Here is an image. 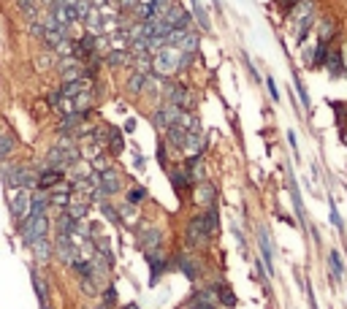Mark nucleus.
<instances>
[{
    "mask_svg": "<svg viewBox=\"0 0 347 309\" xmlns=\"http://www.w3.org/2000/svg\"><path fill=\"white\" fill-rule=\"evenodd\" d=\"M90 87H93L90 79H76V82H63L60 84V93H63V98H76V95H82Z\"/></svg>",
    "mask_w": 347,
    "mask_h": 309,
    "instance_id": "nucleus-30",
    "label": "nucleus"
},
{
    "mask_svg": "<svg viewBox=\"0 0 347 309\" xmlns=\"http://www.w3.org/2000/svg\"><path fill=\"white\" fill-rule=\"evenodd\" d=\"M190 198H193V204L198 206L201 212L209 209V206H217V198H220L217 185H214L212 179H201L198 185H195V190L190 192Z\"/></svg>",
    "mask_w": 347,
    "mask_h": 309,
    "instance_id": "nucleus-11",
    "label": "nucleus"
},
{
    "mask_svg": "<svg viewBox=\"0 0 347 309\" xmlns=\"http://www.w3.org/2000/svg\"><path fill=\"white\" fill-rule=\"evenodd\" d=\"M171 3H174V0H152V11H155V17H163V14L168 11Z\"/></svg>",
    "mask_w": 347,
    "mask_h": 309,
    "instance_id": "nucleus-49",
    "label": "nucleus"
},
{
    "mask_svg": "<svg viewBox=\"0 0 347 309\" xmlns=\"http://www.w3.org/2000/svg\"><path fill=\"white\" fill-rule=\"evenodd\" d=\"M119 304V293L114 285H106L100 290V309H114Z\"/></svg>",
    "mask_w": 347,
    "mask_h": 309,
    "instance_id": "nucleus-40",
    "label": "nucleus"
},
{
    "mask_svg": "<svg viewBox=\"0 0 347 309\" xmlns=\"http://www.w3.org/2000/svg\"><path fill=\"white\" fill-rule=\"evenodd\" d=\"M30 252H33V258H36V263H52L54 261V241L49 239V236H41V239H36L33 244H30Z\"/></svg>",
    "mask_w": 347,
    "mask_h": 309,
    "instance_id": "nucleus-14",
    "label": "nucleus"
},
{
    "mask_svg": "<svg viewBox=\"0 0 347 309\" xmlns=\"http://www.w3.org/2000/svg\"><path fill=\"white\" fill-rule=\"evenodd\" d=\"M46 103L52 106V109H60V103H63V93H60V90H49Z\"/></svg>",
    "mask_w": 347,
    "mask_h": 309,
    "instance_id": "nucleus-50",
    "label": "nucleus"
},
{
    "mask_svg": "<svg viewBox=\"0 0 347 309\" xmlns=\"http://www.w3.org/2000/svg\"><path fill=\"white\" fill-rule=\"evenodd\" d=\"M212 287L217 290V301H220V307H225V309H233V307H236V293L231 290V285H225L223 280H214Z\"/></svg>",
    "mask_w": 347,
    "mask_h": 309,
    "instance_id": "nucleus-29",
    "label": "nucleus"
},
{
    "mask_svg": "<svg viewBox=\"0 0 347 309\" xmlns=\"http://www.w3.org/2000/svg\"><path fill=\"white\" fill-rule=\"evenodd\" d=\"M345 73H347V49H345Z\"/></svg>",
    "mask_w": 347,
    "mask_h": 309,
    "instance_id": "nucleus-58",
    "label": "nucleus"
},
{
    "mask_svg": "<svg viewBox=\"0 0 347 309\" xmlns=\"http://www.w3.org/2000/svg\"><path fill=\"white\" fill-rule=\"evenodd\" d=\"M117 212H119V222H122V225H133V222H139V206L128 204V201H119Z\"/></svg>",
    "mask_w": 347,
    "mask_h": 309,
    "instance_id": "nucleus-35",
    "label": "nucleus"
},
{
    "mask_svg": "<svg viewBox=\"0 0 347 309\" xmlns=\"http://www.w3.org/2000/svg\"><path fill=\"white\" fill-rule=\"evenodd\" d=\"M288 190H290V198H293V206H296V214H299V220L304 222L306 214H304V204H301V192H299V182H296V176L290 174L288 176Z\"/></svg>",
    "mask_w": 347,
    "mask_h": 309,
    "instance_id": "nucleus-38",
    "label": "nucleus"
},
{
    "mask_svg": "<svg viewBox=\"0 0 347 309\" xmlns=\"http://www.w3.org/2000/svg\"><path fill=\"white\" fill-rule=\"evenodd\" d=\"M328 206H331V225H334L336 231H342V217H339V212H336L334 201H328Z\"/></svg>",
    "mask_w": 347,
    "mask_h": 309,
    "instance_id": "nucleus-52",
    "label": "nucleus"
},
{
    "mask_svg": "<svg viewBox=\"0 0 347 309\" xmlns=\"http://www.w3.org/2000/svg\"><path fill=\"white\" fill-rule=\"evenodd\" d=\"M336 33H339V27H336L334 19H323V22L318 24V41L320 44H328L331 47V41L336 38Z\"/></svg>",
    "mask_w": 347,
    "mask_h": 309,
    "instance_id": "nucleus-34",
    "label": "nucleus"
},
{
    "mask_svg": "<svg viewBox=\"0 0 347 309\" xmlns=\"http://www.w3.org/2000/svg\"><path fill=\"white\" fill-rule=\"evenodd\" d=\"M231 231H233V236H236V239H239V244H241V247L247 244V241H244V234H241V231H239V225H231Z\"/></svg>",
    "mask_w": 347,
    "mask_h": 309,
    "instance_id": "nucleus-57",
    "label": "nucleus"
},
{
    "mask_svg": "<svg viewBox=\"0 0 347 309\" xmlns=\"http://www.w3.org/2000/svg\"><path fill=\"white\" fill-rule=\"evenodd\" d=\"M182 166H185V168H187V171H190V174H193L198 182H201V179H206V168H204L206 160H204V152H193V155H187V158L182 160Z\"/></svg>",
    "mask_w": 347,
    "mask_h": 309,
    "instance_id": "nucleus-26",
    "label": "nucleus"
},
{
    "mask_svg": "<svg viewBox=\"0 0 347 309\" xmlns=\"http://www.w3.org/2000/svg\"><path fill=\"white\" fill-rule=\"evenodd\" d=\"M65 212H68V214H71L76 222H82V220H87V217H90V204H87V201H82V198H76V195H73V198H71V204L65 206Z\"/></svg>",
    "mask_w": 347,
    "mask_h": 309,
    "instance_id": "nucleus-32",
    "label": "nucleus"
},
{
    "mask_svg": "<svg viewBox=\"0 0 347 309\" xmlns=\"http://www.w3.org/2000/svg\"><path fill=\"white\" fill-rule=\"evenodd\" d=\"M258 247H260V261H263L266 271H269V277H274V247H271L266 228H258Z\"/></svg>",
    "mask_w": 347,
    "mask_h": 309,
    "instance_id": "nucleus-15",
    "label": "nucleus"
},
{
    "mask_svg": "<svg viewBox=\"0 0 347 309\" xmlns=\"http://www.w3.org/2000/svg\"><path fill=\"white\" fill-rule=\"evenodd\" d=\"M100 214H103V217H106V220L109 222H114V225H122V222H119V212H117V204H112V201H100Z\"/></svg>",
    "mask_w": 347,
    "mask_h": 309,
    "instance_id": "nucleus-43",
    "label": "nucleus"
},
{
    "mask_svg": "<svg viewBox=\"0 0 347 309\" xmlns=\"http://www.w3.org/2000/svg\"><path fill=\"white\" fill-rule=\"evenodd\" d=\"M73 192L71 190H60V192H49V204H52V209H65V206L71 204Z\"/></svg>",
    "mask_w": 347,
    "mask_h": 309,
    "instance_id": "nucleus-42",
    "label": "nucleus"
},
{
    "mask_svg": "<svg viewBox=\"0 0 347 309\" xmlns=\"http://www.w3.org/2000/svg\"><path fill=\"white\" fill-rule=\"evenodd\" d=\"M133 234H136V247L139 250H160L165 247V234L163 228L155 225V222H147V220H139L133 222Z\"/></svg>",
    "mask_w": 347,
    "mask_h": 309,
    "instance_id": "nucleus-4",
    "label": "nucleus"
},
{
    "mask_svg": "<svg viewBox=\"0 0 347 309\" xmlns=\"http://www.w3.org/2000/svg\"><path fill=\"white\" fill-rule=\"evenodd\" d=\"M293 84H296V93H299V100H301V106H304V109L309 111V109H312V100H309V93H306L304 82H301L299 76H293Z\"/></svg>",
    "mask_w": 347,
    "mask_h": 309,
    "instance_id": "nucleus-46",
    "label": "nucleus"
},
{
    "mask_svg": "<svg viewBox=\"0 0 347 309\" xmlns=\"http://www.w3.org/2000/svg\"><path fill=\"white\" fill-rule=\"evenodd\" d=\"M144 258H147V266H149V287L158 285L168 271H177L171 255L165 252V247H160V250H147V252H144Z\"/></svg>",
    "mask_w": 347,
    "mask_h": 309,
    "instance_id": "nucleus-5",
    "label": "nucleus"
},
{
    "mask_svg": "<svg viewBox=\"0 0 347 309\" xmlns=\"http://www.w3.org/2000/svg\"><path fill=\"white\" fill-rule=\"evenodd\" d=\"M325 71H328L331 79H339L345 76V52L342 49H328V57H325Z\"/></svg>",
    "mask_w": 347,
    "mask_h": 309,
    "instance_id": "nucleus-22",
    "label": "nucleus"
},
{
    "mask_svg": "<svg viewBox=\"0 0 347 309\" xmlns=\"http://www.w3.org/2000/svg\"><path fill=\"white\" fill-rule=\"evenodd\" d=\"M8 212H11L14 222H22L30 214V190H24V187L14 190L11 198H8Z\"/></svg>",
    "mask_w": 347,
    "mask_h": 309,
    "instance_id": "nucleus-13",
    "label": "nucleus"
},
{
    "mask_svg": "<svg viewBox=\"0 0 347 309\" xmlns=\"http://www.w3.org/2000/svg\"><path fill=\"white\" fill-rule=\"evenodd\" d=\"M171 261H174V268H177L179 274L185 277L187 282H201L204 280V261H201L198 252H190V250H177L174 255H171Z\"/></svg>",
    "mask_w": 347,
    "mask_h": 309,
    "instance_id": "nucleus-3",
    "label": "nucleus"
},
{
    "mask_svg": "<svg viewBox=\"0 0 347 309\" xmlns=\"http://www.w3.org/2000/svg\"><path fill=\"white\" fill-rule=\"evenodd\" d=\"M106 152L112 155V158H119V155L125 152V136H122L119 128H112V139H109V144H106Z\"/></svg>",
    "mask_w": 347,
    "mask_h": 309,
    "instance_id": "nucleus-37",
    "label": "nucleus"
},
{
    "mask_svg": "<svg viewBox=\"0 0 347 309\" xmlns=\"http://www.w3.org/2000/svg\"><path fill=\"white\" fill-rule=\"evenodd\" d=\"M57 54L52 52V49H44V52L36 54V60H33V65H36V71H52L54 65H57Z\"/></svg>",
    "mask_w": 347,
    "mask_h": 309,
    "instance_id": "nucleus-36",
    "label": "nucleus"
},
{
    "mask_svg": "<svg viewBox=\"0 0 347 309\" xmlns=\"http://www.w3.org/2000/svg\"><path fill=\"white\" fill-rule=\"evenodd\" d=\"M185 139H187V130L182 125H171L163 130V141L168 144L171 152H185Z\"/></svg>",
    "mask_w": 347,
    "mask_h": 309,
    "instance_id": "nucleus-19",
    "label": "nucleus"
},
{
    "mask_svg": "<svg viewBox=\"0 0 347 309\" xmlns=\"http://www.w3.org/2000/svg\"><path fill=\"white\" fill-rule=\"evenodd\" d=\"M190 3H193V6H201V0H190Z\"/></svg>",
    "mask_w": 347,
    "mask_h": 309,
    "instance_id": "nucleus-59",
    "label": "nucleus"
},
{
    "mask_svg": "<svg viewBox=\"0 0 347 309\" xmlns=\"http://www.w3.org/2000/svg\"><path fill=\"white\" fill-rule=\"evenodd\" d=\"M54 71H57L60 82H76V79H87L84 76V63L82 60H76L71 54V57H60L57 65H54Z\"/></svg>",
    "mask_w": 347,
    "mask_h": 309,
    "instance_id": "nucleus-12",
    "label": "nucleus"
},
{
    "mask_svg": "<svg viewBox=\"0 0 347 309\" xmlns=\"http://www.w3.org/2000/svg\"><path fill=\"white\" fill-rule=\"evenodd\" d=\"M17 146H19V139H17V133H14V130L0 133V163H6L14 152H17Z\"/></svg>",
    "mask_w": 347,
    "mask_h": 309,
    "instance_id": "nucleus-28",
    "label": "nucleus"
},
{
    "mask_svg": "<svg viewBox=\"0 0 347 309\" xmlns=\"http://www.w3.org/2000/svg\"><path fill=\"white\" fill-rule=\"evenodd\" d=\"M84 119H87V114H79V111H65V114H60L54 130H57V133H73L76 128H82V125H84Z\"/></svg>",
    "mask_w": 347,
    "mask_h": 309,
    "instance_id": "nucleus-18",
    "label": "nucleus"
},
{
    "mask_svg": "<svg viewBox=\"0 0 347 309\" xmlns=\"http://www.w3.org/2000/svg\"><path fill=\"white\" fill-rule=\"evenodd\" d=\"M201 214V222H204V231L209 239H214V236L220 234V209L217 206H209V209L198 212Z\"/></svg>",
    "mask_w": 347,
    "mask_h": 309,
    "instance_id": "nucleus-23",
    "label": "nucleus"
},
{
    "mask_svg": "<svg viewBox=\"0 0 347 309\" xmlns=\"http://www.w3.org/2000/svg\"><path fill=\"white\" fill-rule=\"evenodd\" d=\"M328 266H331V274H334L336 280H342V277H345V261H342V255L336 250L328 252Z\"/></svg>",
    "mask_w": 347,
    "mask_h": 309,
    "instance_id": "nucleus-44",
    "label": "nucleus"
},
{
    "mask_svg": "<svg viewBox=\"0 0 347 309\" xmlns=\"http://www.w3.org/2000/svg\"><path fill=\"white\" fill-rule=\"evenodd\" d=\"M160 98H163L165 103H174V106L187 109V111H193V103H195L190 87L177 82V79H163V93H160Z\"/></svg>",
    "mask_w": 347,
    "mask_h": 309,
    "instance_id": "nucleus-6",
    "label": "nucleus"
},
{
    "mask_svg": "<svg viewBox=\"0 0 347 309\" xmlns=\"http://www.w3.org/2000/svg\"><path fill=\"white\" fill-rule=\"evenodd\" d=\"M133 166H136L139 171H144V168H147V158H144L141 152H133Z\"/></svg>",
    "mask_w": 347,
    "mask_h": 309,
    "instance_id": "nucleus-53",
    "label": "nucleus"
},
{
    "mask_svg": "<svg viewBox=\"0 0 347 309\" xmlns=\"http://www.w3.org/2000/svg\"><path fill=\"white\" fill-rule=\"evenodd\" d=\"M149 198V190L144 185H139V182H130L128 187H125V201L133 206H144Z\"/></svg>",
    "mask_w": 347,
    "mask_h": 309,
    "instance_id": "nucleus-27",
    "label": "nucleus"
},
{
    "mask_svg": "<svg viewBox=\"0 0 347 309\" xmlns=\"http://www.w3.org/2000/svg\"><path fill=\"white\" fill-rule=\"evenodd\" d=\"M198 44H201V35H198V30H185L182 33V38H179V44H177V49L179 52H195L198 54Z\"/></svg>",
    "mask_w": 347,
    "mask_h": 309,
    "instance_id": "nucleus-31",
    "label": "nucleus"
},
{
    "mask_svg": "<svg viewBox=\"0 0 347 309\" xmlns=\"http://www.w3.org/2000/svg\"><path fill=\"white\" fill-rule=\"evenodd\" d=\"M130 63H133L130 49H109L103 54V65H109V68H130Z\"/></svg>",
    "mask_w": 347,
    "mask_h": 309,
    "instance_id": "nucleus-20",
    "label": "nucleus"
},
{
    "mask_svg": "<svg viewBox=\"0 0 347 309\" xmlns=\"http://www.w3.org/2000/svg\"><path fill=\"white\" fill-rule=\"evenodd\" d=\"M155 160H158V166L163 171L171 168V149H168V144H165L163 139L158 141V146H155Z\"/></svg>",
    "mask_w": 347,
    "mask_h": 309,
    "instance_id": "nucleus-41",
    "label": "nucleus"
},
{
    "mask_svg": "<svg viewBox=\"0 0 347 309\" xmlns=\"http://www.w3.org/2000/svg\"><path fill=\"white\" fill-rule=\"evenodd\" d=\"M63 179H68V174L60 171V168H46V166L38 168V187H41V190H52V187Z\"/></svg>",
    "mask_w": 347,
    "mask_h": 309,
    "instance_id": "nucleus-24",
    "label": "nucleus"
},
{
    "mask_svg": "<svg viewBox=\"0 0 347 309\" xmlns=\"http://www.w3.org/2000/svg\"><path fill=\"white\" fill-rule=\"evenodd\" d=\"M79 287H82V293H84V296H90V298L100 296V287L95 285V280H79Z\"/></svg>",
    "mask_w": 347,
    "mask_h": 309,
    "instance_id": "nucleus-48",
    "label": "nucleus"
},
{
    "mask_svg": "<svg viewBox=\"0 0 347 309\" xmlns=\"http://www.w3.org/2000/svg\"><path fill=\"white\" fill-rule=\"evenodd\" d=\"M17 6H19V11L24 14V19H30V22H33V19H38V0H17Z\"/></svg>",
    "mask_w": 347,
    "mask_h": 309,
    "instance_id": "nucleus-45",
    "label": "nucleus"
},
{
    "mask_svg": "<svg viewBox=\"0 0 347 309\" xmlns=\"http://www.w3.org/2000/svg\"><path fill=\"white\" fill-rule=\"evenodd\" d=\"M193 17L198 19V27L201 30H212V22H209V14H206L204 6H193Z\"/></svg>",
    "mask_w": 347,
    "mask_h": 309,
    "instance_id": "nucleus-47",
    "label": "nucleus"
},
{
    "mask_svg": "<svg viewBox=\"0 0 347 309\" xmlns=\"http://www.w3.org/2000/svg\"><path fill=\"white\" fill-rule=\"evenodd\" d=\"M182 111H187V109H179V106H174V103H165V100H160V103L152 109V114H149V122H152L155 128L163 133L165 128H171V125H179V119H182Z\"/></svg>",
    "mask_w": 347,
    "mask_h": 309,
    "instance_id": "nucleus-9",
    "label": "nucleus"
},
{
    "mask_svg": "<svg viewBox=\"0 0 347 309\" xmlns=\"http://www.w3.org/2000/svg\"><path fill=\"white\" fill-rule=\"evenodd\" d=\"M288 144L293 146V152L299 155V141H296V133H293V130H288Z\"/></svg>",
    "mask_w": 347,
    "mask_h": 309,
    "instance_id": "nucleus-56",
    "label": "nucleus"
},
{
    "mask_svg": "<svg viewBox=\"0 0 347 309\" xmlns=\"http://www.w3.org/2000/svg\"><path fill=\"white\" fill-rule=\"evenodd\" d=\"M214 239H209L204 231V222H201V214H190L185 220V234H182V250L190 252H201V250H209Z\"/></svg>",
    "mask_w": 347,
    "mask_h": 309,
    "instance_id": "nucleus-2",
    "label": "nucleus"
},
{
    "mask_svg": "<svg viewBox=\"0 0 347 309\" xmlns=\"http://www.w3.org/2000/svg\"><path fill=\"white\" fill-rule=\"evenodd\" d=\"M125 174L122 171L117 168V166H109L106 171H100L98 174V190L103 192V195H106V198H114V195H119V192L125 190Z\"/></svg>",
    "mask_w": 347,
    "mask_h": 309,
    "instance_id": "nucleus-10",
    "label": "nucleus"
},
{
    "mask_svg": "<svg viewBox=\"0 0 347 309\" xmlns=\"http://www.w3.org/2000/svg\"><path fill=\"white\" fill-rule=\"evenodd\" d=\"M76 225H79V222L73 220L65 209H60L57 214H54V220H52L54 236H73V234H76Z\"/></svg>",
    "mask_w": 347,
    "mask_h": 309,
    "instance_id": "nucleus-17",
    "label": "nucleus"
},
{
    "mask_svg": "<svg viewBox=\"0 0 347 309\" xmlns=\"http://www.w3.org/2000/svg\"><path fill=\"white\" fill-rule=\"evenodd\" d=\"M187 309H220L214 304H204V301H187Z\"/></svg>",
    "mask_w": 347,
    "mask_h": 309,
    "instance_id": "nucleus-55",
    "label": "nucleus"
},
{
    "mask_svg": "<svg viewBox=\"0 0 347 309\" xmlns=\"http://www.w3.org/2000/svg\"><path fill=\"white\" fill-rule=\"evenodd\" d=\"M144 82H147V73L130 71L128 82H125V90H128V95H141V93H144Z\"/></svg>",
    "mask_w": 347,
    "mask_h": 309,
    "instance_id": "nucleus-39",
    "label": "nucleus"
},
{
    "mask_svg": "<svg viewBox=\"0 0 347 309\" xmlns=\"http://www.w3.org/2000/svg\"><path fill=\"white\" fill-rule=\"evenodd\" d=\"M30 282H33V290H36V296H38V307L52 309V301H49V285H46V280L41 277V271H38L36 266L30 268Z\"/></svg>",
    "mask_w": 347,
    "mask_h": 309,
    "instance_id": "nucleus-16",
    "label": "nucleus"
},
{
    "mask_svg": "<svg viewBox=\"0 0 347 309\" xmlns=\"http://www.w3.org/2000/svg\"><path fill=\"white\" fill-rule=\"evenodd\" d=\"M165 174H168L171 190L177 192L179 198H190V192L195 190V185H198V179H195V176L190 174V171L185 168L182 163H174V166H171L168 171H165Z\"/></svg>",
    "mask_w": 347,
    "mask_h": 309,
    "instance_id": "nucleus-7",
    "label": "nucleus"
},
{
    "mask_svg": "<svg viewBox=\"0 0 347 309\" xmlns=\"http://www.w3.org/2000/svg\"><path fill=\"white\" fill-rule=\"evenodd\" d=\"M209 146V139L204 136V130L195 128V130H187V139H185V155H193V152H206Z\"/></svg>",
    "mask_w": 347,
    "mask_h": 309,
    "instance_id": "nucleus-25",
    "label": "nucleus"
},
{
    "mask_svg": "<svg viewBox=\"0 0 347 309\" xmlns=\"http://www.w3.org/2000/svg\"><path fill=\"white\" fill-rule=\"evenodd\" d=\"M52 204H49V192L46 190H33L30 192V217H38V214H49Z\"/></svg>",
    "mask_w": 347,
    "mask_h": 309,
    "instance_id": "nucleus-21",
    "label": "nucleus"
},
{
    "mask_svg": "<svg viewBox=\"0 0 347 309\" xmlns=\"http://www.w3.org/2000/svg\"><path fill=\"white\" fill-rule=\"evenodd\" d=\"M133 130H136V117H128V119L122 122V133L133 136Z\"/></svg>",
    "mask_w": 347,
    "mask_h": 309,
    "instance_id": "nucleus-54",
    "label": "nucleus"
},
{
    "mask_svg": "<svg viewBox=\"0 0 347 309\" xmlns=\"http://www.w3.org/2000/svg\"><path fill=\"white\" fill-rule=\"evenodd\" d=\"M71 271L76 274V280H93L95 277V266H93V258H79L76 263L71 266Z\"/></svg>",
    "mask_w": 347,
    "mask_h": 309,
    "instance_id": "nucleus-33",
    "label": "nucleus"
},
{
    "mask_svg": "<svg viewBox=\"0 0 347 309\" xmlns=\"http://www.w3.org/2000/svg\"><path fill=\"white\" fill-rule=\"evenodd\" d=\"M266 87H269V95H271V100H279V90H277V82L271 79V76H266Z\"/></svg>",
    "mask_w": 347,
    "mask_h": 309,
    "instance_id": "nucleus-51",
    "label": "nucleus"
},
{
    "mask_svg": "<svg viewBox=\"0 0 347 309\" xmlns=\"http://www.w3.org/2000/svg\"><path fill=\"white\" fill-rule=\"evenodd\" d=\"M52 241H54V261H57L60 266L71 268L73 263L82 258V244H76L73 236H54Z\"/></svg>",
    "mask_w": 347,
    "mask_h": 309,
    "instance_id": "nucleus-8",
    "label": "nucleus"
},
{
    "mask_svg": "<svg viewBox=\"0 0 347 309\" xmlns=\"http://www.w3.org/2000/svg\"><path fill=\"white\" fill-rule=\"evenodd\" d=\"M182 71V52L177 47H168L165 44L160 52L152 54V73L160 79H174V76Z\"/></svg>",
    "mask_w": 347,
    "mask_h": 309,
    "instance_id": "nucleus-1",
    "label": "nucleus"
}]
</instances>
